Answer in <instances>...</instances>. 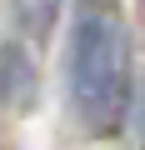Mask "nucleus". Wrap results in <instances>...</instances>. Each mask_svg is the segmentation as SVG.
I'll use <instances>...</instances> for the list:
<instances>
[{
    "label": "nucleus",
    "instance_id": "obj_1",
    "mask_svg": "<svg viewBox=\"0 0 145 150\" xmlns=\"http://www.w3.org/2000/svg\"><path fill=\"white\" fill-rule=\"evenodd\" d=\"M65 85L70 110L85 125V135H120L130 105H135V45L130 25L110 0H90L70 25L65 45Z\"/></svg>",
    "mask_w": 145,
    "mask_h": 150
},
{
    "label": "nucleus",
    "instance_id": "obj_2",
    "mask_svg": "<svg viewBox=\"0 0 145 150\" xmlns=\"http://www.w3.org/2000/svg\"><path fill=\"white\" fill-rule=\"evenodd\" d=\"M40 100V65L30 55V40H5L0 45V105L10 110H30Z\"/></svg>",
    "mask_w": 145,
    "mask_h": 150
},
{
    "label": "nucleus",
    "instance_id": "obj_3",
    "mask_svg": "<svg viewBox=\"0 0 145 150\" xmlns=\"http://www.w3.org/2000/svg\"><path fill=\"white\" fill-rule=\"evenodd\" d=\"M60 5H65V0H10V20H15L20 40H30V45H45V40L55 35Z\"/></svg>",
    "mask_w": 145,
    "mask_h": 150
}]
</instances>
